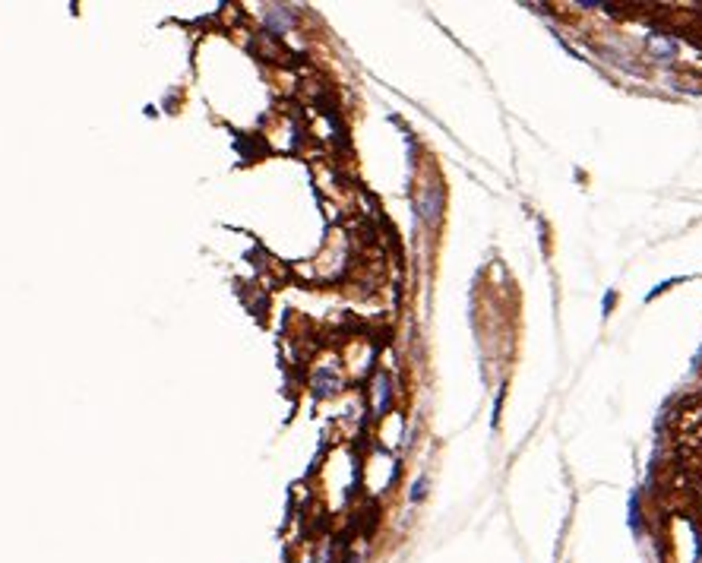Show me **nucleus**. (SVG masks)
<instances>
[{"mask_svg":"<svg viewBox=\"0 0 702 563\" xmlns=\"http://www.w3.org/2000/svg\"><path fill=\"white\" fill-rule=\"evenodd\" d=\"M336 389H339V377L332 370H319L317 380H313V392L317 396H332Z\"/></svg>","mask_w":702,"mask_h":563,"instance_id":"7ed1b4c3","label":"nucleus"},{"mask_svg":"<svg viewBox=\"0 0 702 563\" xmlns=\"http://www.w3.org/2000/svg\"><path fill=\"white\" fill-rule=\"evenodd\" d=\"M418 212L427 225H437L440 222V212H443V193L437 187H424L418 193Z\"/></svg>","mask_w":702,"mask_h":563,"instance_id":"f257e3e1","label":"nucleus"},{"mask_svg":"<svg viewBox=\"0 0 702 563\" xmlns=\"http://www.w3.org/2000/svg\"><path fill=\"white\" fill-rule=\"evenodd\" d=\"M291 10H285V6H269L266 10V25H269L272 32H285L291 25Z\"/></svg>","mask_w":702,"mask_h":563,"instance_id":"f03ea898","label":"nucleus"},{"mask_svg":"<svg viewBox=\"0 0 702 563\" xmlns=\"http://www.w3.org/2000/svg\"><path fill=\"white\" fill-rule=\"evenodd\" d=\"M421 497H424V481H418V484H414V491H412V500H421Z\"/></svg>","mask_w":702,"mask_h":563,"instance_id":"20e7f679","label":"nucleus"}]
</instances>
